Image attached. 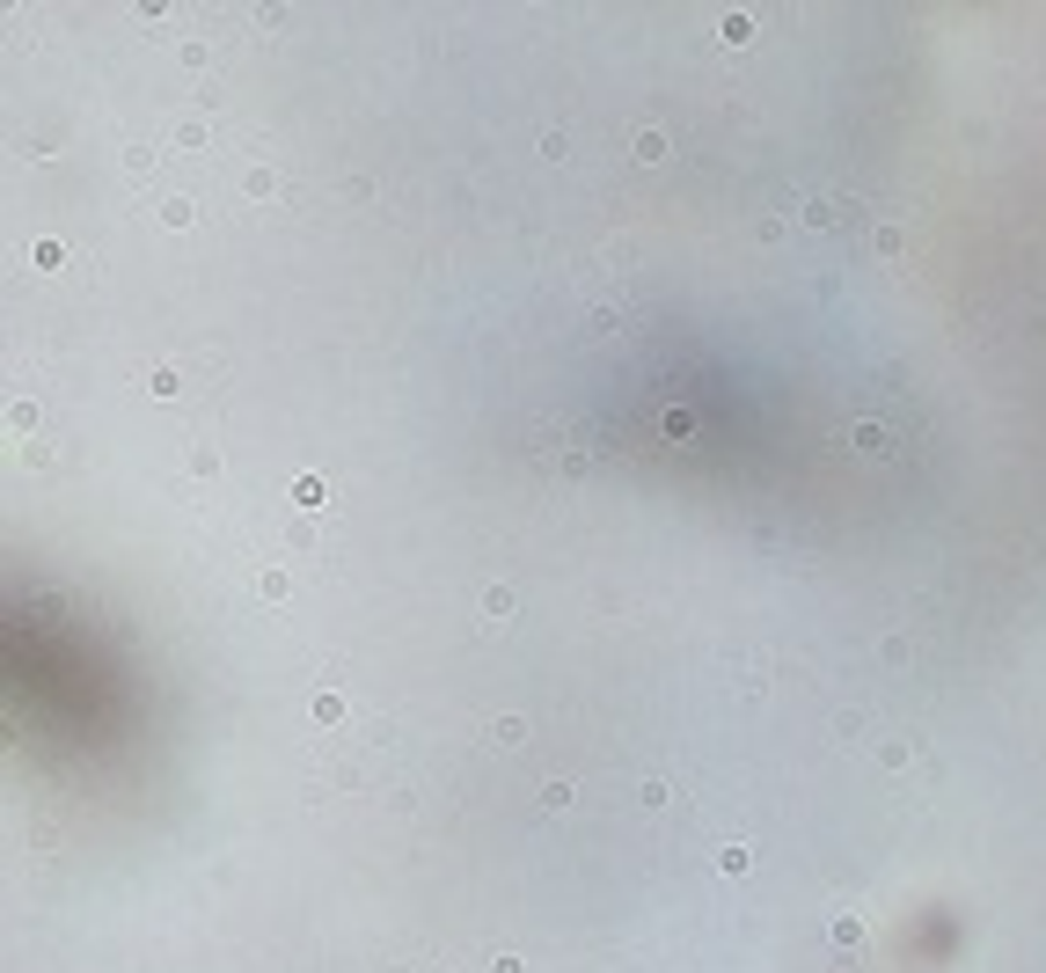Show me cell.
<instances>
[{
	"instance_id": "5b68a950",
	"label": "cell",
	"mask_w": 1046,
	"mask_h": 973,
	"mask_svg": "<svg viewBox=\"0 0 1046 973\" xmlns=\"http://www.w3.org/2000/svg\"><path fill=\"white\" fill-rule=\"evenodd\" d=\"M805 220H812V227H834V220H842V205H827V198H812V205H805Z\"/></svg>"
},
{
	"instance_id": "7a4b0ae2",
	"label": "cell",
	"mask_w": 1046,
	"mask_h": 973,
	"mask_svg": "<svg viewBox=\"0 0 1046 973\" xmlns=\"http://www.w3.org/2000/svg\"><path fill=\"white\" fill-rule=\"evenodd\" d=\"M337 717H344V695L322 688V695H315V725H337Z\"/></svg>"
},
{
	"instance_id": "6da1fadb",
	"label": "cell",
	"mask_w": 1046,
	"mask_h": 973,
	"mask_svg": "<svg viewBox=\"0 0 1046 973\" xmlns=\"http://www.w3.org/2000/svg\"><path fill=\"white\" fill-rule=\"evenodd\" d=\"M849 447L864 454V461H886V454H893V432H886V425H856V432H849Z\"/></svg>"
},
{
	"instance_id": "3957f363",
	"label": "cell",
	"mask_w": 1046,
	"mask_h": 973,
	"mask_svg": "<svg viewBox=\"0 0 1046 973\" xmlns=\"http://www.w3.org/2000/svg\"><path fill=\"white\" fill-rule=\"evenodd\" d=\"M834 944H864V915H834Z\"/></svg>"
},
{
	"instance_id": "8992f818",
	"label": "cell",
	"mask_w": 1046,
	"mask_h": 973,
	"mask_svg": "<svg viewBox=\"0 0 1046 973\" xmlns=\"http://www.w3.org/2000/svg\"><path fill=\"white\" fill-rule=\"evenodd\" d=\"M293 498H300V505H322L330 491H322V476H300V483H293Z\"/></svg>"
},
{
	"instance_id": "ba28073f",
	"label": "cell",
	"mask_w": 1046,
	"mask_h": 973,
	"mask_svg": "<svg viewBox=\"0 0 1046 973\" xmlns=\"http://www.w3.org/2000/svg\"><path fill=\"white\" fill-rule=\"evenodd\" d=\"M257 593L264 600H286V571H257Z\"/></svg>"
},
{
	"instance_id": "277c9868",
	"label": "cell",
	"mask_w": 1046,
	"mask_h": 973,
	"mask_svg": "<svg viewBox=\"0 0 1046 973\" xmlns=\"http://www.w3.org/2000/svg\"><path fill=\"white\" fill-rule=\"evenodd\" d=\"M483 615H491V622H505V615H513V593H505V586H491V593H483Z\"/></svg>"
},
{
	"instance_id": "52a82bcc",
	"label": "cell",
	"mask_w": 1046,
	"mask_h": 973,
	"mask_svg": "<svg viewBox=\"0 0 1046 973\" xmlns=\"http://www.w3.org/2000/svg\"><path fill=\"white\" fill-rule=\"evenodd\" d=\"M637 161H666V132H644L637 139Z\"/></svg>"
}]
</instances>
